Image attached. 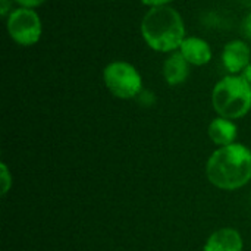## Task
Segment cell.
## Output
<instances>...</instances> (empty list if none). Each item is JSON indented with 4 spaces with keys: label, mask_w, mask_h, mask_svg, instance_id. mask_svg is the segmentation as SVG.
Returning <instances> with one entry per match:
<instances>
[{
    "label": "cell",
    "mask_w": 251,
    "mask_h": 251,
    "mask_svg": "<svg viewBox=\"0 0 251 251\" xmlns=\"http://www.w3.org/2000/svg\"><path fill=\"white\" fill-rule=\"evenodd\" d=\"M179 53L191 66H206L213 57L210 44L204 38L196 35L185 37L179 47Z\"/></svg>",
    "instance_id": "7"
},
{
    "label": "cell",
    "mask_w": 251,
    "mask_h": 251,
    "mask_svg": "<svg viewBox=\"0 0 251 251\" xmlns=\"http://www.w3.org/2000/svg\"><path fill=\"white\" fill-rule=\"evenodd\" d=\"M0 175H1V196H6L12 187V175L6 163H0Z\"/></svg>",
    "instance_id": "11"
},
{
    "label": "cell",
    "mask_w": 251,
    "mask_h": 251,
    "mask_svg": "<svg viewBox=\"0 0 251 251\" xmlns=\"http://www.w3.org/2000/svg\"><path fill=\"white\" fill-rule=\"evenodd\" d=\"M206 176L219 190L243 188L251 181V150L241 143L219 147L207 159Z\"/></svg>",
    "instance_id": "1"
},
{
    "label": "cell",
    "mask_w": 251,
    "mask_h": 251,
    "mask_svg": "<svg viewBox=\"0 0 251 251\" xmlns=\"http://www.w3.org/2000/svg\"><path fill=\"white\" fill-rule=\"evenodd\" d=\"M243 238L234 228H221L206 241L203 251H243Z\"/></svg>",
    "instance_id": "9"
},
{
    "label": "cell",
    "mask_w": 251,
    "mask_h": 251,
    "mask_svg": "<svg viewBox=\"0 0 251 251\" xmlns=\"http://www.w3.org/2000/svg\"><path fill=\"white\" fill-rule=\"evenodd\" d=\"M241 32H243V35H244L249 41H251V13L250 15H247V16L243 19Z\"/></svg>",
    "instance_id": "13"
},
{
    "label": "cell",
    "mask_w": 251,
    "mask_h": 251,
    "mask_svg": "<svg viewBox=\"0 0 251 251\" xmlns=\"http://www.w3.org/2000/svg\"><path fill=\"white\" fill-rule=\"evenodd\" d=\"M221 59L228 75H241L251 63V49L249 43L241 38L228 41L224 46Z\"/></svg>",
    "instance_id": "6"
},
{
    "label": "cell",
    "mask_w": 251,
    "mask_h": 251,
    "mask_svg": "<svg viewBox=\"0 0 251 251\" xmlns=\"http://www.w3.org/2000/svg\"><path fill=\"white\" fill-rule=\"evenodd\" d=\"M144 43L157 53L178 51L187 37L185 22L172 6L150 7L140 25Z\"/></svg>",
    "instance_id": "2"
},
{
    "label": "cell",
    "mask_w": 251,
    "mask_h": 251,
    "mask_svg": "<svg viewBox=\"0 0 251 251\" xmlns=\"http://www.w3.org/2000/svg\"><path fill=\"white\" fill-rule=\"evenodd\" d=\"M144 6L150 7H160V6H171L174 0H140Z\"/></svg>",
    "instance_id": "14"
},
{
    "label": "cell",
    "mask_w": 251,
    "mask_h": 251,
    "mask_svg": "<svg viewBox=\"0 0 251 251\" xmlns=\"http://www.w3.org/2000/svg\"><path fill=\"white\" fill-rule=\"evenodd\" d=\"M190 68L191 65L185 60V57L178 51L169 53L168 57L163 62L162 74L168 85L178 87L184 84L190 76Z\"/></svg>",
    "instance_id": "8"
},
{
    "label": "cell",
    "mask_w": 251,
    "mask_h": 251,
    "mask_svg": "<svg viewBox=\"0 0 251 251\" xmlns=\"http://www.w3.org/2000/svg\"><path fill=\"white\" fill-rule=\"evenodd\" d=\"M212 106L218 116L244 118L251 110V84L241 75H225L212 90Z\"/></svg>",
    "instance_id": "3"
},
{
    "label": "cell",
    "mask_w": 251,
    "mask_h": 251,
    "mask_svg": "<svg viewBox=\"0 0 251 251\" xmlns=\"http://www.w3.org/2000/svg\"><path fill=\"white\" fill-rule=\"evenodd\" d=\"M18 6L21 7H28V9H37L40 7L43 3H46V0H13Z\"/></svg>",
    "instance_id": "12"
},
{
    "label": "cell",
    "mask_w": 251,
    "mask_h": 251,
    "mask_svg": "<svg viewBox=\"0 0 251 251\" xmlns=\"http://www.w3.org/2000/svg\"><path fill=\"white\" fill-rule=\"evenodd\" d=\"M6 31L13 43L22 47L35 46L43 35V22L35 9L15 7L6 18Z\"/></svg>",
    "instance_id": "5"
},
{
    "label": "cell",
    "mask_w": 251,
    "mask_h": 251,
    "mask_svg": "<svg viewBox=\"0 0 251 251\" xmlns=\"http://www.w3.org/2000/svg\"><path fill=\"white\" fill-rule=\"evenodd\" d=\"M207 135L213 144L218 147L229 146L235 143L238 135V126L232 119H226L222 116L215 118L207 126Z\"/></svg>",
    "instance_id": "10"
},
{
    "label": "cell",
    "mask_w": 251,
    "mask_h": 251,
    "mask_svg": "<svg viewBox=\"0 0 251 251\" xmlns=\"http://www.w3.org/2000/svg\"><path fill=\"white\" fill-rule=\"evenodd\" d=\"M241 76H244V78H246V79H247V81L251 84V63L247 66V68H246V69H244V72L241 74Z\"/></svg>",
    "instance_id": "15"
},
{
    "label": "cell",
    "mask_w": 251,
    "mask_h": 251,
    "mask_svg": "<svg viewBox=\"0 0 251 251\" xmlns=\"http://www.w3.org/2000/svg\"><path fill=\"white\" fill-rule=\"evenodd\" d=\"M103 82L112 96L121 100L137 99L143 88L140 71L126 60H113L103 69Z\"/></svg>",
    "instance_id": "4"
}]
</instances>
